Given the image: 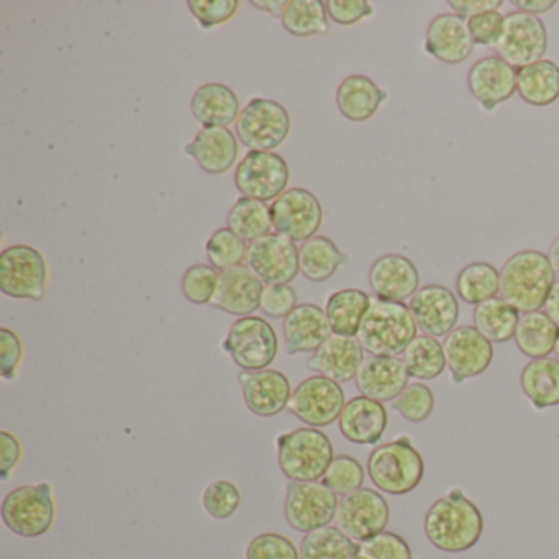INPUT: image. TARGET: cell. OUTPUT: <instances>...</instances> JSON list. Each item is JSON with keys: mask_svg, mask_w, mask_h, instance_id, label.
<instances>
[{"mask_svg": "<svg viewBox=\"0 0 559 559\" xmlns=\"http://www.w3.org/2000/svg\"><path fill=\"white\" fill-rule=\"evenodd\" d=\"M428 542L444 552H463L483 536V513L461 489H451L431 503L425 515Z\"/></svg>", "mask_w": 559, "mask_h": 559, "instance_id": "obj_1", "label": "cell"}, {"mask_svg": "<svg viewBox=\"0 0 559 559\" xmlns=\"http://www.w3.org/2000/svg\"><path fill=\"white\" fill-rule=\"evenodd\" d=\"M556 284V274L542 251L512 254L500 270V297L522 313L538 312Z\"/></svg>", "mask_w": 559, "mask_h": 559, "instance_id": "obj_2", "label": "cell"}, {"mask_svg": "<svg viewBox=\"0 0 559 559\" xmlns=\"http://www.w3.org/2000/svg\"><path fill=\"white\" fill-rule=\"evenodd\" d=\"M417 330L408 304L372 299L356 340L371 356H399L417 336Z\"/></svg>", "mask_w": 559, "mask_h": 559, "instance_id": "obj_3", "label": "cell"}, {"mask_svg": "<svg viewBox=\"0 0 559 559\" xmlns=\"http://www.w3.org/2000/svg\"><path fill=\"white\" fill-rule=\"evenodd\" d=\"M277 463L289 480L317 483L333 457L332 440L319 428H297L277 437Z\"/></svg>", "mask_w": 559, "mask_h": 559, "instance_id": "obj_4", "label": "cell"}, {"mask_svg": "<svg viewBox=\"0 0 559 559\" xmlns=\"http://www.w3.org/2000/svg\"><path fill=\"white\" fill-rule=\"evenodd\" d=\"M369 479L378 489L391 496H404L417 489L424 479L425 463L407 435L379 444L369 454Z\"/></svg>", "mask_w": 559, "mask_h": 559, "instance_id": "obj_5", "label": "cell"}, {"mask_svg": "<svg viewBox=\"0 0 559 559\" xmlns=\"http://www.w3.org/2000/svg\"><path fill=\"white\" fill-rule=\"evenodd\" d=\"M2 520L15 535L38 538L50 532L57 519L53 489L50 484L15 487L2 500Z\"/></svg>", "mask_w": 559, "mask_h": 559, "instance_id": "obj_6", "label": "cell"}, {"mask_svg": "<svg viewBox=\"0 0 559 559\" xmlns=\"http://www.w3.org/2000/svg\"><path fill=\"white\" fill-rule=\"evenodd\" d=\"M222 348L243 371H263L276 359L280 340L263 317H241L228 330Z\"/></svg>", "mask_w": 559, "mask_h": 559, "instance_id": "obj_7", "label": "cell"}, {"mask_svg": "<svg viewBox=\"0 0 559 559\" xmlns=\"http://www.w3.org/2000/svg\"><path fill=\"white\" fill-rule=\"evenodd\" d=\"M48 267L44 254L28 245H14L0 254V290L12 299L47 296Z\"/></svg>", "mask_w": 559, "mask_h": 559, "instance_id": "obj_8", "label": "cell"}, {"mask_svg": "<svg viewBox=\"0 0 559 559\" xmlns=\"http://www.w3.org/2000/svg\"><path fill=\"white\" fill-rule=\"evenodd\" d=\"M290 116L276 100H250L237 119V136L251 152H273L290 133Z\"/></svg>", "mask_w": 559, "mask_h": 559, "instance_id": "obj_9", "label": "cell"}, {"mask_svg": "<svg viewBox=\"0 0 559 559\" xmlns=\"http://www.w3.org/2000/svg\"><path fill=\"white\" fill-rule=\"evenodd\" d=\"M338 503V493L319 480H289L284 500V515L296 532L310 533L329 526L335 520Z\"/></svg>", "mask_w": 559, "mask_h": 559, "instance_id": "obj_10", "label": "cell"}, {"mask_svg": "<svg viewBox=\"0 0 559 559\" xmlns=\"http://www.w3.org/2000/svg\"><path fill=\"white\" fill-rule=\"evenodd\" d=\"M492 50L496 57L519 70L545 58L548 32L535 15L510 12L506 15L502 35Z\"/></svg>", "mask_w": 559, "mask_h": 559, "instance_id": "obj_11", "label": "cell"}, {"mask_svg": "<svg viewBox=\"0 0 559 559\" xmlns=\"http://www.w3.org/2000/svg\"><path fill=\"white\" fill-rule=\"evenodd\" d=\"M345 405V391L342 385L325 376L317 374L304 379L294 389L287 408L302 424L323 428L338 420Z\"/></svg>", "mask_w": 559, "mask_h": 559, "instance_id": "obj_12", "label": "cell"}, {"mask_svg": "<svg viewBox=\"0 0 559 559\" xmlns=\"http://www.w3.org/2000/svg\"><path fill=\"white\" fill-rule=\"evenodd\" d=\"M391 510L388 500L374 489L361 487L343 496L336 510V526L356 543L368 542L372 536L385 532Z\"/></svg>", "mask_w": 559, "mask_h": 559, "instance_id": "obj_13", "label": "cell"}, {"mask_svg": "<svg viewBox=\"0 0 559 559\" xmlns=\"http://www.w3.org/2000/svg\"><path fill=\"white\" fill-rule=\"evenodd\" d=\"M289 179L286 159L271 152H248L235 171V186L243 198L261 202L276 201L286 192Z\"/></svg>", "mask_w": 559, "mask_h": 559, "instance_id": "obj_14", "label": "cell"}, {"mask_svg": "<svg viewBox=\"0 0 559 559\" xmlns=\"http://www.w3.org/2000/svg\"><path fill=\"white\" fill-rule=\"evenodd\" d=\"M271 222L276 234L296 241L317 237L322 227L323 209L319 199L307 189L294 188L270 205Z\"/></svg>", "mask_w": 559, "mask_h": 559, "instance_id": "obj_15", "label": "cell"}, {"mask_svg": "<svg viewBox=\"0 0 559 559\" xmlns=\"http://www.w3.org/2000/svg\"><path fill=\"white\" fill-rule=\"evenodd\" d=\"M245 261L266 286L290 284L300 273L299 248L281 234H267L250 243Z\"/></svg>", "mask_w": 559, "mask_h": 559, "instance_id": "obj_16", "label": "cell"}, {"mask_svg": "<svg viewBox=\"0 0 559 559\" xmlns=\"http://www.w3.org/2000/svg\"><path fill=\"white\" fill-rule=\"evenodd\" d=\"M444 358L454 384L487 371L493 359V346L474 325L456 326L444 336Z\"/></svg>", "mask_w": 559, "mask_h": 559, "instance_id": "obj_17", "label": "cell"}, {"mask_svg": "<svg viewBox=\"0 0 559 559\" xmlns=\"http://www.w3.org/2000/svg\"><path fill=\"white\" fill-rule=\"evenodd\" d=\"M417 329L424 335L440 338L456 329L460 319V302L453 290L440 284L420 287L408 300Z\"/></svg>", "mask_w": 559, "mask_h": 559, "instance_id": "obj_18", "label": "cell"}, {"mask_svg": "<svg viewBox=\"0 0 559 559\" xmlns=\"http://www.w3.org/2000/svg\"><path fill=\"white\" fill-rule=\"evenodd\" d=\"M467 90L486 112L512 99L516 93V70L499 57H484L467 71Z\"/></svg>", "mask_w": 559, "mask_h": 559, "instance_id": "obj_19", "label": "cell"}, {"mask_svg": "<svg viewBox=\"0 0 559 559\" xmlns=\"http://www.w3.org/2000/svg\"><path fill=\"white\" fill-rule=\"evenodd\" d=\"M238 379L245 405L258 417L270 418L280 415L286 411L293 397L289 379L276 369L241 371Z\"/></svg>", "mask_w": 559, "mask_h": 559, "instance_id": "obj_20", "label": "cell"}, {"mask_svg": "<svg viewBox=\"0 0 559 559\" xmlns=\"http://www.w3.org/2000/svg\"><path fill=\"white\" fill-rule=\"evenodd\" d=\"M369 286L376 299L405 302L420 289L417 266L404 254H384L369 267Z\"/></svg>", "mask_w": 559, "mask_h": 559, "instance_id": "obj_21", "label": "cell"}, {"mask_svg": "<svg viewBox=\"0 0 559 559\" xmlns=\"http://www.w3.org/2000/svg\"><path fill=\"white\" fill-rule=\"evenodd\" d=\"M407 368L397 356H371L365 358L356 374V388L366 397L381 402H394L408 385Z\"/></svg>", "mask_w": 559, "mask_h": 559, "instance_id": "obj_22", "label": "cell"}, {"mask_svg": "<svg viewBox=\"0 0 559 559\" xmlns=\"http://www.w3.org/2000/svg\"><path fill=\"white\" fill-rule=\"evenodd\" d=\"M263 290V281L258 280L250 267L240 264L222 271L211 306L230 316L250 317L260 309Z\"/></svg>", "mask_w": 559, "mask_h": 559, "instance_id": "obj_23", "label": "cell"}, {"mask_svg": "<svg viewBox=\"0 0 559 559\" xmlns=\"http://www.w3.org/2000/svg\"><path fill=\"white\" fill-rule=\"evenodd\" d=\"M473 37H471L467 21L456 14L437 15L428 24L425 37V50L443 64H461L473 55Z\"/></svg>", "mask_w": 559, "mask_h": 559, "instance_id": "obj_24", "label": "cell"}, {"mask_svg": "<svg viewBox=\"0 0 559 559\" xmlns=\"http://www.w3.org/2000/svg\"><path fill=\"white\" fill-rule=\"evenodd\" d=\"M332 335L325 310L313 304L297 306L283 322L284 348L290 356L316 353Z\"/></svg>", "mask_w": 559, "mask_h": 559, "instance_id": "obj_25", "label": "cell"}, {"mask_svg": "<svg viewBox=\"0 0 559 559\" xmlns=\"http://www.w3.org/2000/svg\"><path fill=\"white\" fill-rule=\"evenodd\" d=\"M388 411L374 399L358 395L349 399L338 418L340 431L355 444H376L388 428Z\"/></svg>", "mask_w": 559, "mask_h": 559, "instance_id": "obj_26", "label": "cell"}, {"mask_svg": "<svg viewBox=\"0 0 559 559\" xmlns=\"http://www.w3.org/2000/svg\"><path fill=\"white\" fill-rule=\"evenodd\" d=\"M362 361H365V349L359 345L358 340L332 335L310 356L307 366L310 371L342 384L356 378Z\"/></svg>", "mask_w": 559, "mask_h": 559, "instance_id": "obj_27", "label": "cell"}, {"mask_svg": "<svg viewBox=\"0 0 559 559\" xmlns=\"http://www.w3.org/2000/svg\"><path fill=\"white\" fill-rule=\"evenodd\" d=\"M185 153L209 175H224L237 163L238 140L227 127H204Z\"/></svg>", "mask_w": 559, "mask_h": 559, "instance_id": "obj_28", "label": "cell"}, {"mask_svg": "<svg viewBox=\"0 0 559 559\" xmlns=\"http://www.w3.org/2000/svg\"><path fill=\"white\" fill-rule=\"evenodd\" d=\"M388 99V93L362 74H352L336 90V107L352 122H368Z\"/></svg>", "mask_w": 559, "mask_h": 559, "instance_id": "obj_29", "label": "cell"}, {"mask_svg": "<svg viewBox=\"0 0 559 559\" xmlns=\"http://www.w3.org/2000/svg\"><path fill=\"white\" fill-rule=\"evenodd\" d=\"M191 112L204 127H228L240 116V100L225 84H204L192 96Z\"/></svg>", "mask_w": 559, "mask_h": 559, "instance_id": "obj_30", "label": "cell"}, {"mask_svg": "<svg viewBox=\"0 0 559 559\" xmlns=\"http://www.w3.org/2000/svg\"><path fill=\"white\" fill-rule=\"evenodd\" d=\"M516 93L528 106L548 107L559 99V67L542 60L516 70Z\"/></svg>", "mask_w": 559, "mask_h": 559, "instance_id": "obj_31", "label": "cell"}, {"mask_svg": "<svg viewBox=\"0 0 559 559\" xmlns=\"http://www.w3.org/2000/svg\"><path fill=\"white\" fill-rule=\"evenodd\" d=\"M371 297L361 289L336 290L326 300L325 313L333 335H358L362 319L371 306Z\"/></svg>", "mask_w": 559, "mask_h": 559, "instance_id": "obj_32", "label": "cell"}, {"mask_svg": "<svg viewBox=\"0 0 559 559\" xmlns=\"http://www.w3.org/2000/svg\"><path fill=\"white\" fill-rule=\"evenodd\" d=\"M558 338L559 326L542 310L523 313L513 336L520 353L532 359L549 358Z\"/></svg>", "mask_w": 559, "mask_h": 559, "instance_id": "obj_33", "label": "cell"}, {"mask_svg": "<svg viewBox=\"0 0 559 559\" xmlns=\"http://www.w3.org/2000/svg\"><path fill=\"white\" fill-rule=\"evenodd\" d=\"M523 394L536 408L559 405V362L555 358L532 359L520 374Z\"/></svg>", "mask_w": 559, "mask_h": 559, "instance_id": "obj_34", "label": "cell"}, {"mask_svg": "<svg viewBox=\"0 0 559 559\" xmlns=\"http://www.w3.org/2000/svg\"><path fill=\"white\" fill-rule=\"evenodd\" d=\"M346 263L348 254L326 237L310 238L299 248L300 273L312 283H325Z\"/></svg>", "mask_w": 559, "mask_h": 559, "instance_id": "obj_35", "label": "cell"}, {"mask_svg": "<svg viewBox=\"0 0 559 559\" xmlns=\"http://www.w3.org/2000/svg\"><path fill=\"white\" fill-rule=\"evenodd\" d=\"M519 320V310L509 306L502 297H493L474 307V326L490 343H506L512 340Z\"/></svg>", "mask_w": 559, "mask_h": 559, "instance_id": "obj_36", "label": "cell"}, {"mask_svg": "<svg viewBox=\"0 0 559 559\" xmlns=\"http://www.w3.org/2000/svg\"><path fill=\"white\" fill-rule=\"evenodd\" d=\"M402 361L411 378L431 381L443 374L447 368L443 343L433 336L417 335L402 353Z\"/></svg>", "mask_w": 559, "mask_h": 559, "instance_id": "obj_37", "label": "cell"}, {"mask_svg": "<svg viewBox=\"0 0 559 559\" xmlns=\"http://www.w3.org/2000/svg\"><path fill=\"white\" fill-rule=\"evenodd\" d=\"M300 559H355L359 543L353 542L338 526H323L304 536Z\"/></svg>", "mask_w": 559, "mask_h": 559, "instance_id": "obj_38", "label": "cell"}, {"mask_svg": "<svg viewBox=\"0 0 559 559\" xmlns=\"http://www.w3.org/2000/svg\"><path fill=\"white\" fill-rule=\"evenodd\" d=\"M284 31L294 37L307 38L330 32L329 14L322 0H289L281 17Z\"/></svg>", "mask_w": 559, "mask_h": 559, "instance_id": "obj_39", "label": "cell"}, {"mask_svg": "<svg viewBox=\"0 0 559 559\" xmlns=\"http://www.w3.org/2000/svg\"><path fill=\"white\" fill-rule=\"evenodd\" d=\"M227 225L241 240L253 243L271 234L273 222H271L270 205L257 199H238L228 212Z\"/></svg>", "mask_w": 559, "mask_h": 559, "instance_id": "obj_40", "label": "cell"}, {"mask_svg": "<svg viewBox=\"0 0 559 559\" xmlns=\"http://www.w3.org/2000/svg\"><path fill=\"white\" fill-rule=\"evenodd\" d=\"M500 290V271L492 264L477 261L467 264L456 277V294L463 302L479 306L497 297Z\"/></svg>", "mask_w": 559, "mask_h": 559, "instance_id": "obj_41", "label": "cell"}, {"mask_svg": "<svg viewBox=\"0 0 559 559\" xmlns=\"http://www.w3.org/2000/svg\"><path fill=\"white\" fill-rule=\"evenodd\" d=\"M247 241L241 240L230 228H218L205 245L209 263L215 270L225 271L240 266L247 258Z\"/></svg>", "mask_w": 559, "mask_h": 559, "instance_id": "obj_42", "label": "cell"}, {"mask_svg": "<svg viewBox=\"0 0 559 559\" xmlns=\"http://www.w3.org/2000/svg\"><path fill=\"white\" fill-rule=\"evenodd\" d=\"M365 479L362 464L356 457L342 454V456L333 457L329 469L323 474L322 483L338 496H348V493L361 489Z\"/></svg>", "mask_w": 559, "mask_h": 559, "instance_id": "obj_43", "label": "cell"}, {"mask_svg": "<svg viewBox=\"0 0 559 559\" xmlns=\"http://www.w3.org/2000/svg\"><path fill=\"white\" fill-rule=\"evenodd\" d=\"M240 503V489L231 480H214L202 492V507H204L205 513L215 520L230 519L237 512Z\"/></svg>", "mask_w": 559, "mask_h": 559, "instance_id": "obj_44", "label": "cell"}, {"mask_svg": "<svg viewBox=\"0 0 559 559\" xmlns=\"http://www.w3.org/2000/svg\"><path fill=\"white\" fill-rule=\"evenodd\" d=\"M218 276L214 266L211 264H195L186 271L181 281L182 294L186 299L195 306H205L214 299L215 289H217Z\"/></svg>", "mask_w": 559, "mask_h": 559, "instance_id": "obj_45", "label": "cell"}, {"mask_svg": "<svg viewBox=\"0 0 559 559\" xmlns=\"http://www.w3.org/2000/svg\"><path fill=\"white\" fill-rule=\"evenodd\" d=\"M392 407L405 420L412 421V424H420V421L427 420L433 412L435 395L428 385L408 384L404 392L392 402Z\"/></svg>", "mask_w": 559, "mask_h": 559, "instance_id": "obj_46", "label": "cell"}, {"mask_svg": "<svg viewBox=\"0 0 559 559\" xmlns=\"http://www.w3.org/2000/svg\"><path fill=\"white\" fill-rule=\"evenodd\" d=\"M188 8L204 31H212L231 21L237 15L240 2L238 0H189Z\"/></svg>", "mask_w": 559, "mask_h": 559, "instance_id": "obj_47", "label": "cell"}, {"mask_svg": "<svg viewBox=\"0 0 559 559\" xmlns=\"http://www.w3.org/2000/svg\"><path fill=\"white\" fill-rule=\"evenodd\" d=\"M247 559H300V552L287 536L261 533L248 545Z\"/></svg>", "mask_w": 559, "mask_h": 559, "instance_id": "obj_48", "label": "cell"}, {"mask_svg": "<svg viewBox=\"0 0 559 559\" xmlns=\"http://www.w3.org/2000/svg\"><path fill=\"white\" fill-rule=\"evenodd\" d=\"M359 555L368 559H412L411 546L397 533L382 532L359 543Z\"/></svg>", "mask_w": 559, "mask_h": 559, "instance_id": "obj_49", "label": "cell"}, {"mask_svg": "<svg viewBox=\"0 0 559 559\" xmlns=\"http://www.w3.org/2000/svg\"><path fill=\"white\" fill-rule=\"evenodd\" d=\"M297 307V294L289 284L264 286L260 309L273 319H286Z\"/></svg>", "mask_w": 559, "mask_h": 559, "instance_id": "obj_50", "label": "cell"}, {"mask_svg": "<svg viewBox=\"0 0 559 559\" xmlns=\"http://www.w3.org/2000/svg\"><path fill=\"white\" fill-rule=\"evenodd\" d=\"M24 358V345L21 336L9 329H0V374L8 381L17 378Z\"/></svg>", "mask_w": 559, "mask_h": 559, "instance_id": "obj_51", "label": "cell"}, {"mask_svg": "<svg viewBox=\"0 0 559 559\" xmlns=\"http://www.w3.org/2000/svg\"><path fill=\"white\" fill-rule=\"evenodd\" d=\"M503 21H506V17L499 11L487 12V14L469 19L467 21V28H469L474 45L496 47L500 35H502Z\"/></svg>", "mask_w": 559, "mask_h": 559, "instance_id": "obj_52", "label": "cell"}, {"mask_svg": "<svg viewBox=\"0 0 559 559\" xmlns=\"http://www.w3.org/2000/svg\"><path fill=\"white\" fill-rule=\"evenodd\" d=\"M325 8L329 17L338 25L358 24L374 12L366 0H329Z\"/></svg>", "mask_w": 559, "mask_h": 559, "instance_id": "obj_53", "label": "cell"}, {"mask_svg": "<svg viewBox=\"0 0 559 559\" xmlns=\"http://www.w3.org/2000/svg\"><path fill=\"white\" fill-rule=\"evenodd\" d=\"M22 443L15 435L9 431H0V477L9 479L12 471L22 460Z\"/></svg>", "mask_w": 559, "mask_h": 559, "instance_id": "obj_54", "label": "cell"}, {"mask_svg": "<svg viewBox=\"0 0 559 559\" xmlns=\"http://www.w3.org/2000/svg\"><path fill=\"white\" fill-rule=\"evenodd\" d=\"M448 5L453 9V14L457 17L469 21L487 12L499 11L503 2L502 0H448Z\"/></svg>", "mask_w": 559, "mask_h": 559, "instance_id": "obj_55", "label": "cell"}, {"mask_svg": "<svg viewBox=\"0 0 559 559\" xmlns=\"http://www.w3.org/2000/svg\"><path fill=\"white\" fill-rule=\"evenodd\" d=\"M513 8L523 14L535 15L546 14L556 8L555 0H512Z\"/></svg>", "mask_w": 559, "mask_h": 559, "instance_id": "obj_56", "label": "cell"}, {"mask_svg": "<svg viewBox=\"0 0 559 559\" xmlns=\"http://www.w3.org/2000/svg\"><path fill=\"white\" fill-rule=\"evenodd\" d=\"M287 4L289 2H286V0H251V5H254V8L280 19L283 17L284 9L287 8Z\"/></svg>", "mask_w": 559, "mask_h": 559, "instance_id": "obj_57", "label": "cell"}, {"mask_svg": "<svg viewBox=\"0 0 559 559\" xmlns=\"http://www.w3.org/2000/svg\"><path fill=\"white\" fill-rule=\"evenodd\" d=\"M545 313L559 326V281H556L545 302Z\"/></svg>", "mask_w": 559, "mask_h": 559, "instance_id": "obj_58", "label": "cell"}, {"mask_svg": "<svg viewBox=\"0 0 559 559\" xmlns=\"http://www.w3.org/2000/svg\"><path fill=\"white\" fill-rule=\"evenodd\" d=\"M546 257H548L549 264H551L552 271H555L556 277L559 280V237L549 245Z\"/></svg>", "mask_w": 559, "mask_h": 559, "instance_id": "obj_59", "label": "cell"}, {"mask_svg": "<svg viewBox=\"0 0 559 559\" xmlns=\"http://www.w3.org/2000/svg\"><path fill=\"white\" fill-rule=\"evenodd\" d=\"M555 359H556V361L559 362V338H558V342H556V346H555Z\"/></svg>", "mask_w": 559, "mask_h": 559, "instance_id": "obj_60", "label": "cell"}, {"mask_svg": "<svg viewBox=\"0 0 559 559\" xmlns=\"http://www.w3.org/2000/svg\"><path fill=\"white\" fill-rule=\"evenodd\" d=\"M355 559H368V558H365V556H362V555H358V556H356Z\"/></svg>", "mask_w": 559, "mask_h": 559, "instance_id": "obj_61", "label": "cell"}]
</instances>
